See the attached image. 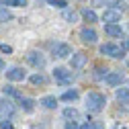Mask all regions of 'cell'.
<instances>
[{
	"mask_svg": "<svg viewBox=\"0 0 129 129\" xmlns=\"http://www.w3.org/2000/svg\"><path fill=\"white\" fill-rule=\"evenodd\" d=\"M2 92H4L6 96H10V99H17V101L21 99V92L14 88V86H4V88H2Z\"/></svg>",
	"mask_w": 129,
	"mask_h": 129,
	"instance_id": "obj_17",
	"label": "cell"
},
{
	"mask_svg": "<svg viewBox=\"0 0 129 129\" xmlns=\"http://www.w3.org/2000/svg\"><path fill=\"white\" fill-rule=\"evenodd\" d=\"M0 70H4V59L0 57Z\"/></svg>",
	"mask_w": 129,
	"mask_h": 129,
	"instance_id": "obj_32",
	"label": "cell"
},
{
	"mask_svg": "<svg viewBox=\"0 0 129 129\" xmlns=\"http://www.w3.org/2000/svg\"><path fill=\"white\" fill-rule=\"evenodd\" d=\"M0 51H2V53H12V47L6 45V43H2V45H0Z\"/></svg>",
	"mask_w": 129,
	"mask_h": 129,
	"instance_id": "obj_28",
	"label": "cell"
},
{
	"mask_svg": "<svg viewBox=\"0 0 129 129\" xmlns=\"http://www.w3.org/2000/svg\"><path fill=\"white\" fill-rule=\"evenodd\" d=\"M27 61L31 63L33 68H37V70H41V68H45V57H43V53H39V51H29L27 53Z\"/></svg>",
	"mask_w": 129,
	"mask_h": 129,
	"instance_id": "obj_5",
	"label": "cell"
},
{
	"mask_svg": "<svg viewBox=\"0 0 129 129\" xmlns=\"http://www.w3.org/2000/svg\"><path fill=\"white\" fill-rule=\"evenodd\" d=\"M123 80H125V76L121 72H107V76H105V82L109 86H121Z\"/></svg>",
	"mask_w": 129,
	"mask_h": 129,
	"instance_id": "obj_9",
	"label": "cell"
},
{
	"mask_svg": "<svg viewBox=\"0 0 129 129\" xmlns=\"http://www.w3.org/2000/svg\"><path fill=\"white\" fill-rule=\"evenodd\" d=\"M99 49H101V53H103V55L115 57V59L125 57V49H123V47H119V45H115V43H103Z\"/></svg>",
	"mask_w": 129,
	"mask_h": 129,
	"instance_id": "obj_2",
	"label": "cell"
},
{
	"mask_svg": "<svg viewBox=\"0 0 129 129\" xmlns=\"http://www.w3.org/2000/svg\"><path fill=\"white\" fill-rule=\"evenodd\" d=\"M0 129H14V127H12V123L8 119H4V121H0Z\"/></svg>",
	"mask_w": 129,
	"mask_h": 129,
	"instance_id": "obj_27",
	"label": "cell"
},
{
	"mask_svg": "<svg viewBox=\"0 0 129 129\" xmlns=\"http://www.w3.org/2000/svg\"><path fill=\"white\" fill-rule=\"evenodd\" d=\"M53 80L59 82V84H70L72 80H74V74L68 72L66 68H55V70H53Z\"/></svg>",
	"mask_w": 129,
	"mask_h": 129,
	"instance_id": "obj_4",
	"label": "cell"
},
{
	"mask_svg": "<svg viewBox=\"0 0 129 129\" xmlns=\"http://www.w3.org/2000/svg\"><path fill=\"white\" fill-rule=\"evenodd\" d=\"M80 14H82V19H84L86 23H96V19H99V17H96V12L90 10V8H82Z\"/></svg>",
	"mask_w": 129,
	"mask_h": 129,
	"instance_id": "obj_15",
	"label": "cell"
},
{
	"mask_svg": "<svg viewBox=\"0 0 129 129\" xmlns=\"http://www.w3.org/2000/svg\"><path fill=\"white\" fill-rule=\"evenodd\" d=\"M103 21H105V23H119V21H121V10H117V8H107V10L103 12Z\"/></svg>",
	"mask_w": 129,
	"mask_h": 129,
	"instance_id": "obj_10",
	"label": "cell"
},
{
	"mask_svg": "<svg viewBox=\"0 0 129 129\" xmlns=\"http://www.w3.org/2000/svg\"><path fill=\"white\" fill-rule=\"evenodd\" d=\"M39 103H41L45 109H55V107H57V99H55V96H43Z\"/></svg>",
	"mask_w": 129,
	"mask_h": 129,
	"instance_id": "obj_16",
	"label": "cell"
},
{
	"mask_svg": "<svg viewBox=\"0 0 129 129\" xmlns=\"http://www.w3.org/2000/svg\"><path fill=\"white\" fill-rule=\"evenodd\" d=\"M6 21H12V12L6 6L0 4V23H6Z\"/></svg>",
	"mask_w": 129,
	"mask_h": 129,
	"instance_id": "obj_18",
	"label": "cell"
},
{
	"mask_svg": "<svg viewBox=\"0 0 129 129\" xmlns=\"http://www.w3.org/2000/svg\"><path fill=\"white\" fill-rule=\"evenodd\" d=\"M63 19H66L68 23H76V21H78V12H74V10H63Z\"/></svg>",
	"mask_w": 129,
	"mask_h": 129,
	"instance_id": "obj_23",
	"label": "cell"
},
{
	"mask_svg": "<svg viewBox=\"0 0 129 129\" xmlns=\"http://www.w3.org/2000/svg\"><path fill=\"white\" fill-rule=\"evenodd\" d=\"M19 103H21V107H23V111H25V113H31V111L35 109V105H37L33 99H27V96H21Z\"/></svg>",
	"mask_w": 129,
	"mask_h": 129,
	"instance_id": "obj_14",
	"label": "cell"
},
{
	"mask_svg": "<svg viewBox=\"0 0 129 129\" xmlns=\"http://www.w3.org/2000/svg\"><path fill=\"white\" fill-rule=\"evenodd\" d=\"M2 6H27V0H0Z\"/></svg>",
	"mask_w": 129,
	"mask_h": 129,
	"instance_id": "obj_21",
	"label": "cell"
},
{
	"mask_svg": "<svg viewBox=\"0 0 129 129\" xmlns=\"http://www.w3.org/2000/svg\"><path fill=\"white\" fill-rule=\"evenodd\" d=\"M51 51H53L55 57L63 59V57H70L72 55V47L68 43H55V45H51Z\"/></svg>",
	"mask_w": 129,
	"mask_h": 129,
	"instance_id": "obj_7",
	"label": "cell"
},
{
	"mask_svg": "<svg viewBox=\"0 0 129 129\" xmlns=\"http://www.w3.org/2000/svg\"><path fill=\"white\" fill-rule=\"evenodd\" d=\"M78 99V90H66L61 94V101H66V103H70V101H76Z\"/></svg>",
	"mask_w": 129,
	"mask_h": 129,
	"instance_id": "obj_22",
	"label": "cell"
},
{
	"mask_svg": "<svg viewBox=\"0 0 129 129\" xmlns=\"http://www.w3.org/2000/svg\"><path fill=\"white\" fill-rule=\"evenodd\" d=\"M29 80H31V84H33V86H41V84H45V82H47V78H45L43 74H33Z\"/></svg>",
	"mask_w": 129,
	"mask_h": 129,
	"instance_id": "obj_19",
	"label": "cell"
},
{
	"mask_svg": "<svg viewBox=\"0 0 129 129\" xmlns=\"http://www.w3.org/2000/svg\"><path fill=\"white\" fill-rule=\"evenodd\" d=\"M80 39L84 43H88V45H92V43H96L99 35H96V31L92 27H84V29H80Z\"/></svg>",
	"mask_w": 129,
	"mask_h": 129,
	"instance_id": "obj_8",
	"label": "cell"
},
{
	"mask_svg": "<svg viewBox=\"0 0 129 129\" xmlns=\"http://www.w3.org/2000/svg\"><path fill=\"white\" fill-rule=\"evenodd\" d=\"M14 117V107L10 101L6 99H0V121H4V119H10Z\"/></svg>",
	"mask_w": 129,
	"mask_h": 129,
	"instance_id": "obj_6",
	"label": "cell"
},
{
	"mask_svg": "<svg viewBox=\"0 0 129 129\" xmlns=\"http://www.w3.org/2000/svg\"><path fill=\"white\" fill-rule=\"evenodd\" d=\"M111 0H92V4L94 6H105V4H109Z\"/></svg>",
	"mask_w": 129,
	"mask_h": 129,
	"instance_id": "obj_30",
	"label": "cell"
},
{
	"mask_svg": "<svg viewBox=\"0 0 129 129\" xmlns=\"http://www.w3.org/2000/svg\"><path fill=\"white\" fill-rule=\"evenodd\" d=\"M105 33L109 37H123V29L117 23H105Z\"/></svg>",
	"mask_w": 129,
	"mask_h": 129,
	"instance_id": "obj_11",
	"label": "cell"
},
{
	"mask_svg": "<svg viewBox=\"0 0 129 129\" xmlns=\"http://www.w3.org/2000/svg\"><path fill=\"white\" fill-rule=\"evenodd\" d=\"M123 49H129V39H125V41H123Z\"/></svg>",
	"mask_w": 129,
	"mask_h": 129,
	"instance_id": "obj_31",
	"label": "cell"
},
{
	"mask_svg": "<svg viewBox=\"0 0 129 129\" xmlns=\"http://www.w3.org/2000/svg\"><path fill=\"white\" fill-rule=\"evenodd\" d=\"M107 72H109L107 68H103V66H99V68L94 70V78H96V80H105V76H107Z\"/></svg>",
	"mask_w": 129,
	"mask_h": 129,
	"instance_id": "obj_24",
	"label": "cell"
},
{
	"mask_svg": "<svg viewBox=\"0 0 129 129\" xmlns=\"http://www.w3.org/2000/svg\"><path fill=\"white\" fill-rule=\"evenodd\" d=\"M86 61H88V55H86V53H82V51H78V53H74V55H72V59H70V66L78 70V68H82Z\"/></svg>",
	"mask_w": 129,
	"mask_h": 129,
	"instance_id": "obj_12",
	"label": "cell"
},
{
	"mask_svg": "<svg viewBox=\"0 0 129 129\" xmlns=\"http://www.w3.org/2000/svg\"><path fill=\"white\" fill-rule=\"evenodd\" d=\"M63 117H66V119H74V121H78V119H80V113H78L76 109L68 107V109H63Z\"/></svg>",
	"mask_w": 129,
	"mask_h": 129,
	"instance_id": "obj_20",
	"label": "cell"
},
{
	"mask_svg": "<svg viewBox=\"0 0 129 129\" xmlns=\"http://www.w3.org/2000/svg\"><path fill=\"white\" fill-rule=\"evenodd\" d=\"M84 103H86V111H90V113H101V111L105 109V105H107V96L101 94V92H88L86 99H84Z\"/></svg>",
	"mask_w": 129,
	"mask_h": 129,
	"instance_id": "obj_1",
	"label": "cell"
},
{
	"mask_svg": "<svg viewBox=\"0 0 129 129\" xmlns=\"http://www.w3.org/2000/svg\"><path fill=\"white\" fill-rule=\"evenodd\" d=\"M47 4H49V6H55V8H66V6H68L66 0H47Z\"/></svg>",
	"mask_w": 129,
	"mask_h": 129,
	"instance_id": "obj_25",
	"label": "cell"
},
{
	"mask_svg": "<svg viewBox=\"0 0 129 129\" xmlns=\"http://www.w3.org/2000/svg\"><path fill=\"white\" fill-rule=\"evenodd\" d=\"M66 129H78V123L74 119H70V121H66Z\"/></svg>",
	"mask_w": 129,
	"mask_h": 129,
	"instance_id": "obj_29",
	"label": "cell"
},
{
	"mask_svg": "<svg viewBox=\"0 0 129 129\" xmlns=\"http://www.w3.org/2000/svg\"><path fill=\"white\" fill-rule=\"evenodd\" d=\"M78 129H96V123H94V121H86L84 125H80Z\"/></svg>",
	"mask_w": 129,
	"mask_h": 129,
	"instance_id": "obj_26",
	"label": "cell"
},
{
	"mask_svg": "<svg viewBox=\"0 0 129 129\" xmlns=\"http://www.w3.org/2000/svg\"><path fill=\"white\" fill-rule=\"evenodd\" d=\"M4 74H6V80H10V82H23V80L27 78V72H25L23 68H19V66L8 68Z\"/></svg>",
	"mask_w": 129,
	"mask_h": 129,
	"instance_id": "obj_3",
	"label": "cell"
},
{
	"mask_svg": "<svg viewBox=\"0 0 129 129\" xmlns=\"http://www.w3.org/2000/svg\"><path fill=\"white\" fill-rule=\"evenodd\" d=\"M115 99L121 105H129V88H117L115 90Z\"/></svg>",
	"mask_w": 129,
	"mask_h": 129,
	"instance_id": "obj_13",
	"label": "cell"
}]
</instances>
